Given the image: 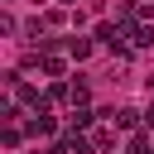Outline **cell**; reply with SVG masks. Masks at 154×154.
Returning <instances> with one entry per match:
<instances>
[{
  "label": "cell",
  "mask_w": 154,
  "mask_h": 154,
  "mask_svg": "<svg viewBox=\"0 0 154 154\" xmlns=\"http://www.w3.org/2000/svg\"><path fill=\"white\" fill-rule=\"evenodd\" d=\"M67 120H72V130H87V125H91V111H87V106H72Z\"/></svg>",
  "instance_id": "cell-6"
},
{
  "label": "cell",
  "mask_w": 154,
  "mask_h": 154,
  "mask_svg": "<svg viewBox=\"0 0 154 154\" xmlns=\"http://www.w3.org/2000/svg\"><path fill=\"white\" fill-rule=\"evenodd\" d=\"M149 154H154V149H149Z\"/></svg>",
  "instance_id": "cell-12"
},
{
  "label": "cell",
  "mask_w": 154,
  "mask_h": 154,
  "mask_svg": "<svg viewBox=\"0 0 154 154\" xmlns=\"http://www.w3.org/2000/svg\"><path fill=\"white\" fill-rule=\"evenodd\" d=\"M130 43H135V48H149V43H154V29H149V24H135V29H130Z\"/></svg>",
  "instance_id": "cell-4"
},
{
  "label": "cell",
  "mask_w": 154,
  "mask_h": 154,
  "mask_svg": "<svg viewBox=\"0 0 154 154\" xmlns=\"http://www.w3.org/2000/svg\"><path fill=\"white\" fill-rule=\"evenodd\" d=\"M63 72H67V63L58 53H43V77H63Z\"/></svg>",
  "instance_id": "cell-3"
},
{
  "label": "cell",
  "mask_w": 154,
  "mask_h": 154,
  "mask_svg": "<svg viewBox=\"0 0 154 154\" xmlns=\"http://www.w3.org/2000/svg\"><path fill=\"white\" fill-rule=\"evenodd\" d=\"M116 144V130H96V149H111Z\"/></svg>",
  "instance_id": "cell-7"
},
{
  "label": "cell",
  "mask_w": 154,
  "mask_h": 154,
  "mask_svg": "<svg viewBox=\"0 0 154 154\" xmlns=\"http://www.w3.org/2000/svg\"><path fill=\"white\" fill-rule=\"evenodd\" d=\"M106 116H111L120 130H135V120H140V111H135V106H120V111H106Z\"/></svg>",
  "instance_id": "cell-1"
},
{
  "label": "cell",
  "mask_w": 154,
  "mask_h": 154,
  "mask_svg": "<svg viewBox=\"0 0 154 154\" xmlns=\"http://www.w3.org/2000/svg\"><path fill=\"white\" fill-rule=\"evenodd\" d=\"M63 5H77V0H63Z\"/></svg>",
  "instance_id": "cell-10"
},
{
  "label": "cell",
  "mask_w": 154,
  "mask_h": 154,
  "mask_svg": "<svg viewBox=\"0 0 154 154\" xmlns=\"http://www.w3.org/2000/svg\"><path fill=\"white\" fill-rule=\"evenodd\" d=\"M149 87H154V77H149Z\"/></svg>",
  "instance_id": "cell-11"
},
{
  "label": "cell",
  "mask_w": 154,
  "mask_h": 154,
  "mask_svg": "<svg viewBox=\"0 0 154 154\" xmlns=\"http://www.w3.org/2000/svg\"><path fill=\"white\" fill-rule=\"evenodd\" d=\"M149 125H154V106H149Z\"/></svg>",
  "instance_id": "cell-9"
},
{
  "label": "cell",
  "mask_w": 154,
  "mask_h": 154,
  "mask_svg": "<svg viewBox=\"0 0 154 154\" xmlns=\"http://www.w3.org/2000/svg\"><path fill=\"white\" fill-rule=\"evenodd\" d=\"M144 14H149V19H154V0H149V5H144Z\"/></svg>",
  "instance_id": "cell-8"
},
{
  "label": "cell",
  "mask_w": 154,
  "mask_h": 154,
  "mask_svg": "<svg viewBox=\"0 0 154 154\" xmlns=\"http://www.w3.org/2000/svg\"><path fill=\"white\" fill-rule=\"evenodd\" d=\"M91 144H96V140H82V135H67V140H63L67 154H91Z\"/></svg>",
  "instance_id": "cell-5"
},
{
  "label": "cell",
  "mask_w": 154,
  "mask_h": 154,
  "mask_svg": "<svg viewBox=\"0 0 154 154\" xmlns=\"http://www.w3.org/2000/svg\"><path fill=\"white\" fill-rule=\"evenodd\" d=\"M67 58H91V38H67Z\"/></svg>",
  "instance_id": "cell-2"
}]
</instances>
